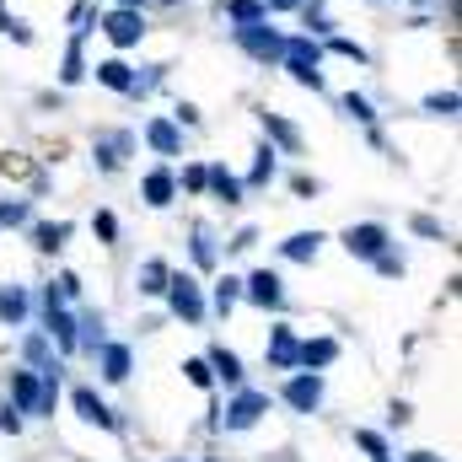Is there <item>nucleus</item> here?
<instances>
[{
	"instance_id": "1",
	"label": "nucleus",
	"mask_w": 462,
	"mask_h": 462,
	"mask_svg": "<svg viewBox=\"0 0 462 462\" xmlns=\"http://www.w3.org/2000/svg\"><path fill=\"white\" fill-rule=\"evenodd\" d=\"M226 38H231V49L242 60H253L258 70H280V60H285V27L274 16L247 22V27H226Z\"/></svg>"
},
{
	"instance_id": "2",
	"label": "nucleus",
	"mask_w": 462,
	"mask_h": 462,
	"mask_svg": "<svg viewBox=\"0 0 462 462\" xmlns=\"http://www.w3.org/2000/svg\"><path fill=\"white\" fill-rule=\"evenodd\" d=\"M97 32L114 54H134L145 38H151V11H134V5H103L97 16Z\"/></svg>"
},
{
	"instance_id": "3",
	"label": "nucleus",
	"mask_w": 462,
	"mask_h": 462,
	"mask_svg": "<svg viewBox=\"0 0 462 462\" xmlns=\"http://www.w3.org/2000/svg\"><path fill=\"white\" fill-rule=\"evenodd\" d=\"M162 301H167V307H172V318H183V323H205V318H210L205 285H199V274H189V269H172V274H167Z\"/></svg>"
},
{
	"instance_id": "4",
	"label": "nucleus",
	"mask_w": 462,
	"mask_h": 462,
	"mask_svg": "<svg viewBox=\"0 0 462 462\" xmlns=\"http://www.w3.org/2000/svg\"><path fill=\"white\" fill-rule=\"evenodd\" d=\"M140 140H145V151H151V156H162V162L189 156V134L172 124V114H151L145 124H140Z\"/></svg>"
},
{
	"instance_id": "5",
	"label": "nucleus",
	"mask_w": 462,
	"mask_h": 462,
	"mask_svg": "<svg viewBox=\"0 0 462 462\" xmlns=\"http://www.w3.org/2000/svg\"><path fill=\"white\" fill-rule=\"evenodd\" d=\"M253 118H258V134H263L280 156H301L307 140H301V124H296L291 114H280V108H258Z\"/></svg>"
},
{
	"instance_id": "6",
	"label": "nucleus",
	"mask_w": 462,
	"mask_h": 462,
	"mask_svg": "<svg viewBox=\"0 0 462 462\" xmlns=\"http://www.w3.org/2000/svg\"><path fill=\"white\" fill-rule=\"evenodd\" d=\"M280 398H285L296 414H318V409H323V371H301V365H296V371L285 376Z\"/></svg>"
},
{
	"instance_id": "7",
	"label": "nucleus",
	"mask_w": 462,
	"mask_h": 462,
	"mask_svg": "<svg viewBox=\"0 0 462 462\" xmlns=\"http://www.w3.org/2000/svg\"><path fill=\"white\" fill-rule=\"evenodd\" d=\"M387 242H393V231L382 226V221H355V226L339 231V247H345L349 258H360V263H371Z\"/></svg>"
},
{
	"instance_id": "8",
	"label": "nucleus",
	"mask_w": 462,
	"mask_h": 462,
	"mask_svg": "<svg viewBox=\"0 0 462 462\" xmlns=\"http://www.w3.org/2000/svg\"><path fill=\"white\" fill-rule=\"evenodd\" d=\"M87 76H92L87 38H65V49H60V65H54V87H60V92H70V87H87Z\"/></svg>"
},
{
	"instance_id": "9",
	"label": "nucleus",
	"mask_w": 462,
	"mask_h": 462,
	"mask_svg": "<svg viewBox=\"0 0 462 462\" xmlns=\"http://www.w3.org/2000/svg\"><path fill=\"white\" fill-rule=\"evenodd\" d=\"M140 199H145L151 210H172V199H178V167H172V162L145 167V172H140Z\"/></svg>"
},
{
	"instance_id": "10",
	"label": "nucleus",
	"mask_w": 462,
	"mask_h": 462,
	"mask_svg": "<svg viewBox=\"0 0 462 462\" xmlns=\"http://www.w3.org/2000/svg\"><path fill=\"white\" fill-rule=\"evenodd\" d=\"M43 334L60 345V355H76V312L54 291H43Z\"/></svg>"
},
{
	"instance_id": "11",
	"label": "nucleus",
	"mask_w": 462,
	"mask_h": 462,
	"mask_svg": "<svg viewBox=\"0 0 462 462\" xmlns=\"http://www.w3.org/2000/svg\"><path fill=\"white\" fill-rule=\"evenodd\" d=\"M87 81H97L103 92L124 97V92L134 87V60H129V54H114V49H108L103 60H92V76H87Z\"/></svg>"
},
{
	"instance_id": "12",
	"label": "nucleus",
	"mask_w": 462,
	"mask_h": 462,
	"mask_svg": "<svg viewBox=\"0 0 462 462\" xmlns=\"http://www.w3.org/2000/svg\"><path fill=\"white\" fill-rule=\"evenodd\" d=\"M205 199L236 210V205H247V189H242V178L231 172L226 162H205Z\"/></svg>"
},
{
	"instance_id": "13",
	"label": "nucleus",
	"mask_w": 462,
	"mask_h": 462,
	"mask_svg": "<svg viewBox=\"0 0 462 462\" xmlns=\"http://www.w3.org/2000/svg\"><path fill=\"white\" fill-rule=\"evenodd\" d=\"M242 301H253V307H263V312H280V307H285V280H280L274 269H253V274L242 280Z\"/></svg>"
},
{
	"instance_id": "14",
	"label": "nucleus",
	"mask_w": 462,
	"mask_h": 462,
	"mask_svg": "<svg viewBox=\"0 0 462 462\" xmlns=\"http://www.w3.org/2000/svg\"><path fill=\"white\" fill-rule=\"evenodd\" d=\"M263 414H269V393H253V387H242V393L231 398V409L221 414V425H226V430H253Z\"/></svg>"
},
{
	"instance_id": "15",
	"label": "nucleus",
	"mask_w": 462,
	"mask_h": 462,
	"mask_svg": "<svg viewBox=\"0 0 462 462\" xmlns=\"http://www.w3.org/2000/svg\"><path fill=\"white\" fill-rule=\"evenodd\" d=\"M167 76H172V60H151V65H134V87L124 92L129 103H151L162 87H167Z\"/></svg>"
},
{
	"instance_id": "16",
	"label": "nucleus",
	"mask_w": 462,
	"mask_h": 462,
	"mask_svg": "<svg viewBox=\"0 0 462 462\" xmlns=\"http://www.w3.org/2000/svg\"><path fill=\"white\" fill-rule=\"evenodd\" d=\"M274 178H280V151H274V145H269V140L258 134V145H253V167H247V178H242V189L253 194V189H269Z\"/></svg>"
},
{
	"instance_id": "17",
	"label": "nucleus",
	"mask_w": 462,
	"mask_h": 462,
	"mask_svg": "<svg viewBox=\"0 0 462 462\" xmlns=\"http://www.w3.org/2000/svg\"><path fill=\"white\" fill-rule=\"evenodd\" d=\"M296 349H301L296 328H291V323H274V328H269V349H263V360H269L274 371H296Z\"/></svg>"
},
{
	"instance_id": "18",
	"label": "nucleus",
	"mask_w": 462,
	"mask_h": 462,
	"mask_svg": "<svg viewBox=\"0 0 462 462\" xmlns=\"http://www.w3.org/2000/svg\"><path fill=\"white\" fill-rule=\"evenodd\" d=\"M27 236H32V247H38V253H43V258H54V253H60V247H65V242H70V221H38V216H32V221H27Z\"/></svg>"
},
{
	"instance_id": "19",
	"label": "nucleus",
	"mask_w": 462,
	"mask_h": 462,
	"mask_svg": "<svg viewBox=\"0 0 462 462\" xmlns=\"http://www.w3.org/2000/svg\"><path fill=\"white\" fill-rule=\"evenodd\" d=\"M189 258H194L199 274H216V263H221V242H216V231L205 226V221L189 231Z\"/></svg>"
},
{
	"instance_id": "20",
	"label": "nucleus",
	"mask_w": 462,
	"mask_h": 462,
	"mask_svg": "<svg viewBox=\"0 0 462 462\" xmlns=\"http://www.w3.org/2000/svg\"><path fill=\"white\" fill-rule=\"evenodd\" d=\"M318 43H323V60H349V65L371 70V49H365L360 38H349V32H328V38H318Z\"/></svg>"
},
{
	"instance_id": "21",
	"label": "nucleus",
	"mask_w": 462,
	"mask_h": 462,
	"mask_svg": "<svg viewBox=\"0 0 462 462\" xmlns=\"http://www.w3.org/2000/svg\"><path fill=\"white\" fill-rule=\"evenodd\" d=\"M323 231H291L285 242H280V258L285 263H318V253H323Z\"/></svg>"
},
{
	"instance_id": "22",
	"label": "nucleus",
	"mask_w": 462,
	"mask_h": 462,
	"mask_svg": "<svg viewBox=\"0 0 462 462\" xmlns=\"http://www.w3.org/2000/svg\"><path fill=\"white\" fill-rule=\"evenodd\" d=\"M11 403L22 414H43V382H38V371H11Z\"/></svg>"
},
{
	"instance_id": "23",
	"label": "nucleus",
	"mask_w": 462,
	"mask_h": 462,
	"mask_svg": "<svg viewBox=\"0 0 462 462\" xmlns=\"http://www.w3.org/2000/svg\"><path fill=\"white\" fill-rule=\"evenodd\" d=\"M296 22L312 32V38H328V32H339V16H334V0H301V11H296Z\"/></svg>"
},
{
	"instance_id": "24",
	"label": "nucleus",
	"mask_w": 462,
	"mask_h": 462,
	"mask_svg": "<svg viewBox=\"0 0 462 462\" xmlns=\"http://www.w3.org/2000/svg\"><path fill=\"white\" fill-rule=\"evenodd\" d=\"M334 108H339V118H349V124H360V129H376V124H382V114H376V103H371L365 92H355V87L334 97Z\"/></svg>"
},
{
	"instance_id": "25",
	"label": "nucleus",
	"mask_w": 462,
	"mask_h": 462,
	"mask_svg": "<svg viewBox=\"0 0 462 462\" xmlns=\"http://www.w3.org/2000/svg\"><path fill=\"white\" fill-rule=\"evenodd\" d=\"M70 403H76V414L87 420V425H97V430H118V420H114V409L92 393V387H76L70 393Z\"/></svg>"
},
{
	"instance_id": "26",
	"label": "nucleus",
	"mask_w": 462,
	"mask_h": 462,
	"mask_svg": "<svg viewBox=\"0 0 462 462\" xmlns=\"http://www.w3.org/2000/svg\"><path fill=\"white\" fill-rule=\"evenodd\" d=\"M280 70L301 87V92H312V97H328V76H323V65H307V60H280Z\"/></svg>"
},
{
	"instance_id": "27",
	"label": "nucleus",
	"mask_w": 462,
	"mask_h": 462,
	"mask_svg": "<svg viewBox=\"0 0 462 462\" xmlns=\"http://www.w3.org/2000/svg\"><path fill=\"white\" fill-rule=\"evenodd\" d=\"M97 16H103V0H70V5H65L70 38H92V32H97Z\"/></svg>"
},
{
	"instance_id": "28",
	"label": "nucleus",
	"mask_w": 462,
	"mask_h": 462,
	"mask_svg": "<svg viewBox=\"0 0 462 462\" xmlns=\"http://www.w3.org/2000/svg\"><path fill=\"white\" fill-rule=\"evenodd\" d=\"M339 360V339H301V349H296V365L301 371H323V365H334Z\"/></svg>"
},
{
	"instance_id": "29",
	"label": "nucleus",
	"mask_w": 462,
	"mask_h": 462,
	"mask_svg": "<svg viewBox=\"0 0 462 462\" xmlns=\"http://www.w3.org/2000/svg\"><path fill=\"white\" fill-rule=\"evenodd\" d=\"M97 355H103V376H108V382H129V371H134V349L118 345V339H103Z\"/></svg>"
},
{
	"instance_id": "30",
	"label": "nucleus",
	"mask_w": 462,
	"mask_h": 462,
	"mask_svg": "<svg viewBox=\"0 0 462 462\" xmlns=\"http://www.w3.org/2000/svg\"><path fill=\"white\" fill-rule=\"evenodd\" d=\"M420 114L425 118H447V124H452V118L462 114V92L457 87H436V92H425V97H420Z\"/></svg>"
},
{
	"instance_id": "31",
	"label": "nucleus",
	"mask_w": 462,
	"mask_h": 462,
	"mask_svg": "<svg viewBox=\"0 0 462 462\" xmlns=\"http://www.w3.org/2000/svg\"><path fill=\"white\" fill-rule=\"evenodd\" d=\"M210 11H216L226 27H247V22H263V16H269V11H263V0H216Z\"/></svg>"
},
{
	"instance_id": "32",
	"label": "nucleus",
	"mask_w": 462,
	"mask_h": 462,
	"mask_svg": "<svg viewBox=\"0 0 462 462\" xmlns=\"http://www.w3.org/2000/svg\"><path fill=\"white\" fill-rule=\"evenodd\" d=\"M27 312H32V296H27L22 285H0V323H5V328H22Z\"/></svg>"
},
{
	"instance_id": "33",
	"label": "nucleus",
	"mask_w": 462,
	"mask_h": 462,
	"mask_svg": "<svg viewBox=\"0 0 462 462\" xmlns=\"http://www.w3.org/2000/svg\"><path fill=\"white\" fill-rule=\"evenodd\" d=\"M205 360H210V376H216V382H226V387H242V376H247V371H242V355H236V349L216 345L210 355H205Z\"/></svg>"
},
{
	"instance_id": "34",
	"label": "nucleus",
	"mask_w": 462,
	"mask_h": 462,
	"mask_svg": "<svg viewBox=\"0 0 462 462\" xmlns=\"http://www.w3.org/2000/svg\"><path fill=\"white\" fill-rule=\"evenodd\" d=\"M22 360H27V371H43V365H54V339H49L43 328H32V334L22 339Z\"/></svg>"
},
{
	"instance_id": "35",
	"label": "nucleus",
	"mask_w": 462,
	"mask_h": 462,
	"mask_svg": "<svg viewBox=\"0 0 462 462\" xmlns=\"http://www.w3.org/2000/svg\"><path fill=\"white\" fill-rule=\"evenodd\" d=\"M0 38H5V43H16V49H32V43H38V32H32V22H27V16H16L11 5L0 11Z\"/></svg>"
},
{
	"instance_id": "36",
	"label": "nucleus",
	"mask_w": 462,
	"mask_h": 462,
	"mask_svg": "<svg viewBox=\"0 0 462 462\" xmlns=\"http://www.w3.org/2000/svg\"><path fill=\"white\" fill-rule=\"evenodd\" d=\"M103 312H76V349H97L108 334H103Z\"/></svg>"
},
{
	"instance_id": "37",
	"label": "nucleus",
	"mask_w": 462,
	"mask_h": 462,
	"mask_svg": "<svg viewBox=\"0 0 462 462\" xmlns=\"http://www.w3.org/2000/svg\"><path fill=\"white\" fill-rule=\"evenodd\" d=\"M167 274H172L167 258H145V263H140V296H162V291H167Z\"/></svg>"
},
{
	"instance_id": "38",
	"label": "nucleus",
	"mask_w": 462,
	"mask_h": 462,
	"mask_svg": "<svg viewBox=\"0 0 462 462\" xmlns=\"http://www.w3.org/2000/svg\"><path fill=\"white\" fill-rule=\"evenodd\" d=\"M205 301H210V307H216V312H221V318H226L231 307H236V301H242V280H236V274H221V280H216V285H210V296H205Z\"/></svg>"
},
{
	"instance_id": "39",
	"label": "nucleus",
	"mask_w": 462,
	"mask_h": 462,
	"mask_svg": "<svg viewBox=\"0 0 462 462\" xmlns=\"http://www.w3.org/2000/svg\"><path fill=\"white\" fill-rule=\"evenodd\" d=\"M27 221H32V199H16V194L0 199V231H22Z\"/></svg>"
},
{
	"instance_id": "40",
	"label": "nucleus",
	"mask_w": 462,
	"mask_h": 462,
	"mask_svg": "<svg viewBox=\"0 0 462 462\" xmlns=\"http://www.w3.org/2000/svg\"><path fill=\"white\" fill-rule=\"evenodd\" d=\"M97 140L118 156V167H124V162L134 156V145H140V134H134V129H97Z\"/></svg>"
},
{
	"instance_id": "41",
	"label": "nucleus",
	"mask_w": 462,
	"mask_h": 462,
	"mask_svg": "<svg viewBox=\"0 0 462 462\" xmlns=\"http://www.w3.org/2000/svg\"><path fill=\"white\" fill-rule=\"evenodd\" d=\"M172 124H178L183 134H194V129H205V108H199L194 97H178V103H172Z\"/></svg>"
},
{
	"instance_id": "42",
	"label": "nucleus",
	"mask_w": 462,
	"mask_h": 462,
	"mask_svg": "<svg viewBox=\"0 0 462 462\" xmlns=\"http://www.w3.org/2000/svg\"><path fill=\"white\" fill-rule=\"evenodd\" d=\"M371 269H376L382 280H403V269H409V263H403V253H398V247L387 242V247H382V253L371 258Z\"/></svg>"
},
{
	"instance_id": "43",
	"label": "nucleus",
	"mask_w": 462,
	"mask_h": 462,
	"mask_svg": "<svg viewBox=\"0 0 462 462\" xmlns=\"http://www.w3.org/2000/svg\"><path fill=\"white\" fill-rule=\"evenodd\" d=\"M178 194L205 199V162H183V172H178Z\"/></svg>"
},
{
	"instance_id": "44",
	"label": "nucleus",
	"mask_w": 462,
	"mask_h": 462,
	"mask_svg": "<svg viewBox=\"0 0 462 462\" xmlns=\"http://www.w3.org/2000/svg\"><path fill=\"white\" fill-rule=\"evenodd\" d=\"M92 236H97L103 247H118V216L114 210H97V216H92Z\"/></svg>"
},
{
	"instance_id": "45",
	"label": "nucleus",
	"mask_w": 462,
	"mask_h": 462,
	"mask_svg": "<svg viewBox=\"0 0 462 462\" xmlns=\"http://www.w3.org/2000/svg\"><path fill=\"white\" fill-rule=\"evenodd\" d=\"M49 291H54V296H60V301H65V307H70V301H76V296H81V274H76V269H60V274H54V285H49Z\"/></svg>"
},
{
	"instance_id": "46",
	"label": "nucleus",
	"mask_w": 462,
	"mask_h": 462,
	"mask_svg": "<svg viewBox=\"0 0 462 462\" xmlns=\"http://www.w3.org/2000/svg\"><path fill=\"white\" fill-rule=\"evenodd\" d=\"M409 231H414V236H425V242H447V226H441L436 216H425V210H420V216H409Z\"/></svg>"
},
{
	"instance_id": "47",
	"label": "nucleus",
	"mask_w": 462,
	"mask_h": 462,
	"mask_svg": "<svg viewBox=\"0 0 462 462\" xmlns=\"http://www.w3.org/2000/svg\"><path fill=\"white\" fill-rule=\"evenodd\" d=\"M183 376H189L194 387H216V376H210V360H205V355H194V360H183Z\"/></svg>"
},
{
	"instance_id": "48",
	"label": "nucleus",
	"mask_w": 462,
	"mask_h": 462,
	"mask_svg": "<svg viewBox=\"0 0 462 462\" xmlns=\"http://www.w3.org/2000/svg\"><path fill=\"white\" fill-rule=\"evenodd\" d=\"M291 194H296V199H318V194H323V183H318L312 172H291Z\"/></svg>"
},
{
	"instance_id": "49",
	"label": "nucleus",
	"mask_w": 462,
	"mask_h": 462,
	"mask_svg": "<svg viewBox=\"0 0 462 462\" xmlns=\"http://www.w3.org/2000/svg\"><path fill=\"white\" fill-rule=\"evenodd\" d=\"M226 247H231V253H253V247H258V226H236Z\"/></svg>"
},
{
	"instance_id": "50",
	"label": "nucleus",
	"mask_w": 462,
	"mask_h": 462,
	"mask_svg": "<svg viewBox=\"0 0 462 462\" xmlns=\"http://www.w3.org/2000/svg\"><path fill=\"white\" fill-rule=\"evenodd\" d=\"M355 441H360L371 457H387V447H382V436H376V430H355Z\"/></svg>"
},
{
	"instance_id": "51",
	"label": "nucleus",
	"mask_w": 462,
	"mask_h": 462,
	"mask_svg": "<svg viewBox=\"0 0 462 462\" xmlns=\"http://www.w3.org/2000/svg\"><path fill=\"white\" fill-rule=\"evenodd\" d=\"M0 430H5V436H16V430H22V409H16V403H5V409H0Z\"/></svg>"
},
{
	"instance_id": "52",
	"label": "nucleus",
	"mask_w": 462,
	"mask_h": 462,
	"mask_svg": "<svg viewBox=\"0 0 462 462\" xmlns=\"http://www.w3.org/2000/svg\"><path fill=\"white\" fill-rule=\"evenodd\" d=\"M263 11L280 22V16H296V11H301V0H263Z\"/></svg>"
},
{
	"instance_id": "53",
	"label": "nucleus",
	"mask_w": 462,
	"mask_h": 462,
	"mask_svg": "<svg viewBox=\"0 0 462 462\" xmlns=\"http://www.w3.org/2000/svg\"><path fill=\"white\" fill-rule=\"evenodd\" d=\"M409 5H414V11H420V16H430V11H436V5H441V0H409Z\"/></svg>"
},
{
	"instance_id": "54",
	"label": "nucleus",
	"mask_w": 462,
	"mask_h": 462,
	"mask_svg": "<svg viewBox=\"0 0 462 462\" xmlns=\"http://www.w3.org/2000/svg\"><path fill=\"white\" fill-rule=\"evenodd\" d=\"M103 5H134V11H151V0H103Z\"/></svg>"
},
{
	"instance_id": "55",
	"label": "nucleus",
	"mask_w": 462,
	"mask_h": 462,
	"mask_svg": "<svg viewBox=\"0 0 462 462\" xmlns=\"http://www.w3.org/2000/svg\"><path fill=\"white\" fill-rule=\"evenodd\" d=\"M409 462H441V457H436V452H414Z\"/></svg>"
},
{
	"instance_id": "56",
	"label": "nucleus",
	"mask_w": 462,
	"mask_h": 462,
	"mask_svg": "<svg viewBox=\"0 0 462 462\" xmlns=\"http://www.w3.org/2000/svg\"><path fill=\"white\" fill-rule=\"evenodd\" d=\"M151 5H167V11H178V5H189V0H151Z\"/></svg>"
},
{
	"instance_id": "57",
	"label": "nucleus",
	"mask_w": 462,
	"mask_h": 462,
	"mask_svg": "<svg viewBox=\"0 0 462 462\" xmlns=\"http://www.w3.org/2000/svg\"><path fill=\"white\" fill-rule=\"evenodd\" d=\"M365 5H387V0H365Z\"/></svg>"
},
{
	"instance_id": "58",
	"label": "nucleus",
	"mask_w": 462,
	"mask_h": 462,
	"mask_svg": "<svg viewBox=\"0 0 462 462\" xmlns=\"http://www.w3.org/2000/svg\"><path fill=\"white\" fill-rule=\"evenodd\" d=\"M376 462H393V457H376Z\"/></svg>"
},
{
	"instance_id": "59",
	"label": "nucleus",
	"mask_w": 462,
	"mask_h": 462,
	"mask_svg": "<svg viewBox=\"0 0 462 462\" xmlns=\"http://www.w3.org/2000/svg\"><path fill=\"white\" fill-rule=\"evenodd\" d=\"M0 11H5V0H0Z\"/></svg>"
}]
</instances>
